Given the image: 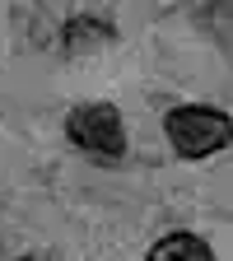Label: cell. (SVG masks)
Instances as JSON below:
<instances>
[{"label":"cell","instance_id":"obj_5","mask_svg":"<svg viewBox=\"0 0 233 261\" xmlns=\"http://www.w3.org/2000/svg\"><path fill=\"white\" fill-rule=\"evenodd\" d=\"M23 261H51V256H23Z\"/></svg>","mask_w":233,"mask_h":261},{"label":"cell","instance_id":"obj_4","mask_svg":"<svg viewBox=\"0 0 233 261\" xmlns=\"http://www.w3.org/2000/svg\"><path fill=\"white\" fill-rule=\"evenodd\" d=\"M149 261H215L205 238H196V233H168V238H159L149 247Z\"/></svg>","mask_w":233,"mask_h":261},{"label":"cell","instance_id":"obj_3","mask_svg":"<svg viewBox=\"0 0 233 261\" xmlns=\"http://www.w3.org/2000/svg\"><path fill=\"white\" fill-rule=\"evenodd\" d=\"M112 38H117V28H112L108 19L80 14V19H70V23H65V33H61V47H65V56H84V51L108 47Z\"/></svg>","mask_w":233,"mask_h":261},{"label":"cell","instance_id":"obj_2","mask_svg":"<svg viewBox=\"0 0 233 261\" xmlns=\"http://www.w3.org/2000/svg\"><path fill=\"white\" fill-rule=\"evenodd\" d=\"M65 136H70L75 149L103 159V163H112V159L126 154V121H121V112L112 103H84V108H75L70 117H65Z\"/></svg>","mask_w":233,"mask_h":261},{"label":"cell","instance_id":"obj_1","mask_svg":"<svg viewBox=\"0 0 233 261\" xmlns=\"http://www.w3.org/2000/svg\"><path fill=\"white\" fill-rule=\"evenodd\" d=\"M163 130H168V145L182 154V159H205V154H219L233 145V117L219 112V108H173L163 117Z\"/></svg>","mask_w":233,"mask_h":261}]
</instances>
